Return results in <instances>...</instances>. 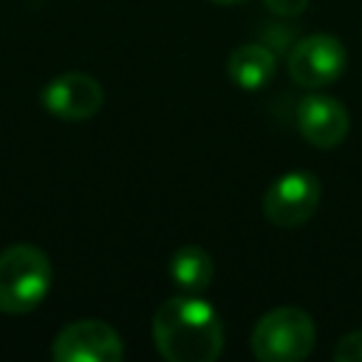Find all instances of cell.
<instances>
[{
    "label": "cell",
    "mask_w": 362,
    "mask_h": 362,
    "mask_svg": "<svg viewBox=\"0 0 362 362\" xmlns=\"http://www.w3.org/2000/svg\"><path fill=\"white\" fill-rule=\"evenodd\" d=\"M274 54L260 42L238 45L226 59L229 79L243 90H260L274 76Z\"/></svg>",
    "instance_id": "cell-9"
},
{
    "label": "cell",
    "mask_w": 362,
    "mask_h": 362,
    "mask_svg": "<svg viewBox=\"0 0 362 362\" xmlns=\"http://www.w3.org/2000/svg\"><path fill=\"white\" fill-rule=\"evenodd\" d=\"M320 195H322V189H320L317 175H311L305 170L286 173L274 184H269V189L263 195V215L269 223H274L280 229L303 226L317 212Z\"/></svg>",
    "instance_id": "cell-4"
},
{
    "label": "cell",
    "mask_w": 362,
    "mask_h": 362,
    "mask_svg": "<svg viewBox=\"0 0 362 362\" xmlns=\"http://www.w3.org/2000/svg\"><path fill=\"white\" fill-rule=\"evenodd\" d=\"M51 288V260L31 243H17L0 255V311L25 314L37 308Z\"/></svg>",
    "instance_id": "cell-2"
},
{
    "label": "cell",
    "mask_w": 362,
    "mask_h": 362,
    "mask_svg": "<svg viewBox=\"0 0 362 362\" xmlns=\"http://www.w3.org/2000/svg\"><path fill=\"white\" fill-rule=\"evenodd\" d=\"M153 342L170 362H215L223 351V325L206 300L187 291L158 305Z\"/></svg>",
    "instance_id": "cell-1"
},
{
    "label": "cell",
    "mask_w": 362,
    "mask_h": 362,
    "mask_svg": "<svg viewBox=\"0 0 362 362\" xmlns=\"http://www.w3.org/2000/svg\"><path fill=\"white\" fill-rule=\"evenodd\" d=\"M105 102L102 85L82 71H68L57 79H51L42 90V105L51 116L65 122H85L99 113Z\"/></svg>",
    "instance_id": "cell-7"
},
{
    "label": "cell",
    "mask_w": 362,
    "mask_h": 362,
    "mask_svg": "<svg viewBox=\"0 0 362 362\" xmlns=\"http://www.w3.org/2000/svg\"><path fill=\"white\" fill-rule=\"evenodd\" d=\"M334 359L337 362H362V331L345 334L334 345Z\"/></svg>",
    "instance_id": "cell-11"
},
{
    "label": "cell",
    "mask_w": 362,
    "mask_h": 362,
    "mask_svg": "<svg viewBox=\"0 0 362 362\" xmlns=\"http://www.w3.org/2000/svg\"><path fill=\"white\" fill-rule=\"evenodd\" d=\"M345 62L348 54L337 37L311 34L297 40L294 48L288 51V76L305 90H320L342 76Z\"/></svg>",
    "instance_id": "cell-5"
},
{
    "label": "cell",
    "mask_w": 362,
    "mask_h": 362,
    "mask_svg": "<svg viewBox=\"0 0 362 362\" xmlns=\"http://www.w3.org/2000/svg\"><path fill=\"white\" fill-rule=\"evenodd\" d=\"M297 130L314 147H337L348 136V110L325 93H308L297 105Z\"/></svg>",
    "instance_id": "cell-8"
},
{
    "label": "cell",
    "mask_w": 362,
    "mask_h": 362,
    "mask_svg": "<svg viewBox=\"0 0 362 362\" xmlns=\"http://www.w3.org/2000/svg\"><path fill=\"white\" fill-rule=\"evenodd\" d=\"M212 3H218V6H235V3H243V0H212Z\"/></svg>",
    "instance_id": "cell-13"
},
{
    "label": "cell",
    "mask_w": 362,
    "mask_h": 362,
    "mask_svg": "<svg viewBox=\"0 0 362 362\" xmlns=\"http://www.w3.org/2000/svg\"><path fill=\"white\" fill-rule=\"evenodd\" d=\"M51 356L57 362H119L124 345L113 325L102 320H76L57 334Z\"/></svg>",
    "instance_id": "cell-6"
},
{
    "label": "cell",
    "mask_w": 362,
    "mask_h": 362,
    "mask_svg": "<svg viewBox=\"0 0 362 362\" xmlns=\"http://www.w3.org/2000/svg\"><path fill=\"white\" fill-rule=\"evenodd\" d=\"M317 339L314 320L294 305L266 311L252 331V354L260 362H300Z\"/></svg>",
    "instance_id": "cell-3"
},
{
    "label": "cell",
    "mask_w": 362,
    "mask_h": 362,
    "mask_svg": "<svg viewBox=\"0 0 362 362\" xmlns=\"http://www.w3.org/2000/svg\"><path fill=\"white\" fill-rule=\"evenodd\" d=\"M263 3H266L269 11H274L280 17H297L308 6V0H263Z\"/></svg>",
    "instance_id": "cell-12"
},
{
    "label": "cell",
    "mask_w": 362,
    "mask_h": 362,
    "mask_svg": "<svg viewBox=\"0 0 362 362\" xmlns=\"http://www.w3.org/2000/svg\"><path fill=\"white\" fill-rule=\"evenodd\" d=\"M212 274H215L212 257L201 246H181L173 255V260H170V277H173V283L178 288H184V291H189V294L204 291L212 283Z\"/></svg>",
    "instance_id": "cell-10"
}]
</instances>
